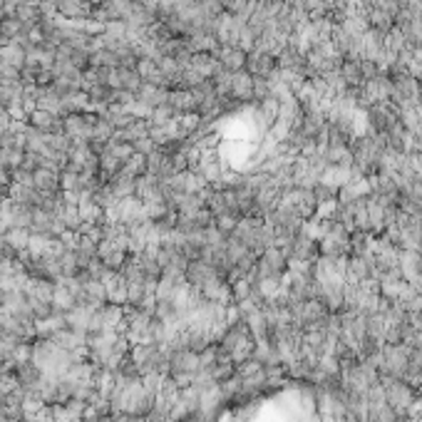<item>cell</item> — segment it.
<instances>
[{
	"instance_id": "35",
	"label": "cell",
	"mask_w": 422,
	"mask_h": 422,
	"mask_svg": "<svg viewBox=\"0 0 422 422\" xmlns=\"http://www.w3.org/2000/svg\"><path fill=\"white\" fill-rule=\"evenodd\" d=\"M122 3H134V0H122Z\"/></svg>"
},
{
	"instance_id": "4",
	"label": "cell",
	"mask_w": 422,
	"mask_h": 422,
	"mask_svg": "<svg viewBox=\"0 0 422 422\" xmlns=\"http://www.w3.org/2000/svg\"><path fill=\"white\" fill-rule=\"evenodd\" d=\"M95 122H97V114H92V112L67 114V117L62 119L67 137H70L72 142H85V144H92V137H95Z\"/></svg>"
},
{
	"instance_id": "10",
	"label": "cell",
	"mask_w": 422,
	"mask_h": 422,
	"mask_svg": "<svg viewBox=\"0 0 422 422\" xmlns=\"http://www.w3.org/2000/svg\"><path fill=\"white\" fill-rule=\"evenodd\" d=\"M58 15L65 20H87L92 18V3L89 0H55Z\"/></svg>"
},
{
	"instance_id": "21",
	"label": "cell",
	"mask_w": 422,
	"mask_h": 422,
	"mask_svg": "<svg viewBox=\"0 0 422 422\" xmlns=\"http://www.w3.org/2000/svg\"><path fill=\"white\" fill-rule=\"evenodd\" d=\"M134 182H137V179L130 177V174L117 172V174H114V177L107 182V189L112 191V197L117 199V202H122V199L134 197Z\"/></svg>"
},
{
	"instance_id": "11",
	"label": "cell",
	"mask_w": 422,
	"mask_h": 422,
	"mask_svg": "<svg viewBox=\"0 0 422 422\" xmlns=\"http://www.w3.org/2000/svg\"><path fill=\"white\" fill-rule=\"evenodd\" d=\"M28 125L35 127L40 132H48V134H58V132H65V125H62V117L53 112H45V109H33L28 114Z\"/></svg>"
},
{
	"instance_id": "12",
	"label": "cell",
	"mask_w": 422,
	"mask_h": 422,
	"mask_svg": "<svg viewBox=\"0 0 422 422\" xmlns=\"http://www.w3.org/2000/svg\"><path fill=\"white\" fill-rule=\"evenodd\" d=\"M147 172L155 174L159 179H167L174 174V167H172V155H169L167 147H157L152 155L147 157Z\"/></svg>"
},
{
	"instance_id": "32",
	"label": "cell",
	"mask_w": 422,
	"mask_h": 422,
	"mask_svg": "<svg viewBox=\"0 0 422 422\" xmlns=\"http://www.w3.org/2000/svg\"><path fill=\"white\" fill-rule=\"evenodd\" d=\"M403 197H407L410 202H415L422 206V179H415V182H410V184H405Z\"/></svg>"
},
{
	"instance_id": "20",
	"label": "cell",
	"mask_w": 422,
	"mask_h": 422,
	"mask_svg": "<svg viewBox=\"0 0 422 422\" xmlns=\"http://www.w3.org/2000/svg\"><path fill=\"white\" fill-rule=\"evenodd\" d=\"M149 137V122L147 119H132L130 125L122 127V130H114V139L119 142H127V144H134L139 139Z\"/></svg>"
},
{
	"instance_id": "22",
	"label": "cell",
	"mask_w": 422,
	"mask_h": 422,
	"mask_svg": "<svg viewBox=\"0 0 422 422\" xmlns=\"http://www.w3.org/2000/svg\"><path fill=\"white\" fill-rule=\"evenodd\" d=\"M134 70L139 72V78H142V82H152V85H161V87H169L167 80H164V75H161L159 70V62L152 58H139L137 67Z\"/></svg>"
},
{
	"instance_id": "24",
	"label": "cell",
	"mask_w": 422,
	"mask_h": 422,
	"mask_svg": "<svg viewBox=\"0 0 422 422\" xmlns=\"http://www.w3.org/2000/svg\"><path fill=\"white\" fill-rule=\"evenodd\" d=\"M102 117L107 119V122L114 127V130H122V127L130 125L132 119H137L134 114H132V107H130V105H117V102H112V105L107 107V112L102 114Z\"/></svg>"
},
{
	"instance_id": "16",
	"label": "cell",
	"mask_w": 422,
	"mask_h": 422,
	"mask_svg": "<svg viewBox=\"0 0 422 422\" xmlns=\"http://www.w3.org/2000/svg\"><path fill=\"white\" fill-rule=\"evenodd\" d=\"M0 65L20 72L28 65V50H25L20 42H8V45L0 48Z\"/></svg>"
},
{
	"instance_id": "7",
	"label": "cell",
	"mask_w": 422,
	"mask_h": 422,
	"mask_svg": "<svg viewBox=\"0 0 422 422\" xmlns=\"http://www.w3.org/2000/svg\"><path fill=\"white\" fill-rule=\"evenodd\" d=\"M288 266V256L279 249V246H268L263 254H258V261H256V268L258 274L263 276H281V271Z\"/></svg>"
},
{
	"instance_id": "30",
	"label": "cell",
	"mask_w": 422,
	"mask_h": 422,
	"mask_svg": "<svg viewBox=\"0 0 422 422\" xmlns=\"http://www.w3.org/2000/svg\"><path fill=\"white\" fill-rule=\"evenodd\" d=\"M25 152L23 149H0V164L10 172H15L18 167H23Z\"/></svg>"
},
{
	"instance_id": "9",
	"label": "cell",
	"mask_w": 422,
	"mask_h": 422,
	"mask_svg": "<svg viewBox=\"0 0 422 422\" xmlns=\"http://www.w3.org/2000/svg\"><path fill=\"white\" fill-rule=\"evenodd\" d=\"M318 238L308 236V234H296V238H293L291 244V251H288V258H293V261H308L313 263V258L318 256Z\"/></svg>"
},
{
	"instance_id": "27",
	"label": "cell",
	"mask_w": 422,
	"mask_h": 422,
	"mask_svg": "<svg viewBox=\"0 0 422 422\" xmlns=\"http://www.w3.org/2000/svg\"><path fill=\"white\" fill-rule=\"evenodd\" d=\"M398 266L403 268L405 274L417 276L422 271V251H417V249H400Z\"/></svg>"
},
{
	"instance_id": "2",
	"label": "cell",
	"mask_w": 422,
	"mask_h": 422,
	"mask_svg": "<svg viewBox=\"0 0 422 422\" xmlns=\"http://www.w3.org/2000/svg\"><path fill=\"white\" fill-rule=\"evenodd\" d=\"M283 206H288L291 211H296L298 216H304L306 221L313 219L315 216V197H313V189H306V186H291V189H283L281 194V202Z\"/></svg>"
},
{
	"instance_id": "14",
	"label": "cell",
	"mask_w": 422,
	"mask_h": 422,
	"mask_svg": "<svg viewBox=\"0 0 422 422\" xmlns=\"http://www.w3.org/2000/svg\"><path fill=\"white\" fill-rule=\"evenodd\" d=\"M167 105L177 114L197 112V107H199V102H197V97H194V92H191V89H182V87H172V89H169Z\"/></svg>"
},
{
	"instance_id": "1",
	"label": "cell",
	"mask_w": 422,
	"mask_h": 422,
	"mask_svg": "<svg viewBox=\"0 0 422 422\" xmlns=\"http://www.w3.org/2000/svg\"><path fill=\"white\" fill-rule=\"evenodd\" d=\"M351 155L353 164L360 167V172L365 177H373L380 169V157H383V144L378 139V134H363V137H355L351 144Z\"/></svg>"
},
{
	"instance_id": "15",
	"label": "cell",
	"mask_w": 422,
	"mask_h": 422,
	"mask_svg": "<svg viewBox=\"0 0 422 422\" xmlns=\"http://www.w3.org/2000/svg\"><path fill=\"white\" fill-rule=\"evenodd\" d=\"M231 97L241 105L254 100V75L246 70H238L231 75Z\"/></svg>"
},
{
	"instance_id": "33",
	"label": "cell",
	"mask_w": 422,
	"mask_h": 422,
	"mask_svg": "<svg viewBox=\"0 0 422 422\" xmlns=\"http://www.w3.org/2000/svg\"><path fill=\"white\" fill-rule=\"evenodd\" d=\"M132 147H134V152H137V155L149 157V155H152V152L157 149V144L152 142V137H144V139H139V142L132 144Z\"/></svg>"
},
{
	"instance_id": "23",
	"label": "cell",
	"mask_w": 422,
	"mask_h": 422,
	"mask_svg": "<svg viewBox=\"0 0 422 422\" xmlns=\"http://www.w3.org/2000/svg\"><path fill=\"white\" fill-rule=\"evenodd\" d=\"M28 244H30L28 229H6V231H3V246H6V251L10 256L25 251L28 249Z\"/></svg>"
},
{
	"instance_id": "28",
	"label": "cell",
	"mask_w": 422,
	"mask_h": 422,
	"mask_svg": "<svg viewBox=\"0 0 422 422\" xmlns=\"http://www.w3.org/2000/svg\"><path fill=\"white\" fill-rule=\"evenodd\" d=\"M25 28H28V25H25L20 18H15V15H6V18L0 20V35L10 42L18 40V37L25 33Z\"/></svg>"
},
{
	"instance_id": "6",
	"label": "cell",
	"mask_w": 422,
	"mask_h": 422,
	"mask_svg": "<svg viewBox=\"0 0 422 422\" xmlns=\"http://www.w3.org/2000/svg\"><path fill=\"white\" fill-rule=\"evenodd\" d=\"M134 197L142 204H159L164 202V189H161V179L155 174L144 172L142 177H137L134 182Z\"/></svg>"
},
{
	"instance_id": "3",
	"label": "cell",
	"mask_w": 422,
	"mask_h": 422,
	"mask_svg": "<svg viewBox=\"0 0 422 422\" xmlns=\"http://www.w3.org/2000/svg\"><path fill=\"white\" fill-rule=\"evenodd\" d=\"M28 231L33 236H48V238H58L62 236V224L58 219V211L55 209H45V206H37L33 209V219H30Z\"/></svg>"
},
{
	"instance_id": "34",
	"label": "cell",
	"mask_w": 422,
	"mask_h": 422,
	"mask_svg": "<svg viewBox=\"0 0 422 422\" xmlns=\"http://www.w3.org/2000/svg\"><path fill=\"white\" fill-rule=\"evenodd\" d=\"M6 18V6H3V0H0V20Z\"/></svg>"
},
{
	"instance_id": "19",
	"label": "cell",
	"mask_w": 422,
	"mask_h": 422,
	"mask_svg": "<svg viewBox=\"0 0 422 422\" xmlns=\"http://www.w3.org/2000/svg\"><path fill=\"white\" fill-rule=\"evenodd\" d=\"M189 67L194 72H199V78L202 80H214L216 72L221 70V62L216 60V55H209V53H197L191 58Z\"/></svg>"
},
{
	"instance_id": "5",
	"label": "cell",
	"mask_w": 422,
	"mask_h": 422,
	"mask_svg": "<svg viewBox=\"0 0 422 422\" xmlns=\"http://www.w3.org/2000/svg\"><path fill=\"white\" fill-rule=\"evenodd\" d=\"M30 219H33V209L23 206L18 202H10L6 197V202L0 204V229H28Z\"/></svg>"
},
{
	"instance_id": "29",
	"label": "cell",
	"mask_w": 422,
	"mask_h": 422,
	"mask_svg": "<svg viewBox=\"0 0 422 422\" xmlns=\"http://www.w3.org/2000/svg\"><path fill=\"white\" fill-rule=\"evenodd\" d=\"M383 45H385L387 53L400 55L405 48H407V37H405V33L400 28H393L390 33H385V40H383Z\"/></svg>"
},
{
	"instance_id": "18",
	"label": "cell",
	"mask_w": 422,
	"mask_h": 422,
	"mask_svg": "<svg viewBox=\"0 0 422 422\" xmlns=\"http://www.w3.org/2000/svg\"><path fill=\"white\" fill-rule=\"evenodd\" d=\"M169 97V87H161V85H152V82H142V87L137 89V102L147 105V107H161L167 105Z\"/></svg>"
},
{
	"instance_id": "25",
	"label": "cell",
	"mask_w": 422,
	"mask_h": 422,
	"mask_svg": "<svg viewBox=\"0 0 422 422\" xmlns=\"http://www.w3.org/2000/svg\"><path fill=\"white\" fill-rule=\"evenodd\" d=\"M340 78L345 80L348 87H363V67H360V60H343L340 65Z\"/></svg>"
},
{
	"instance_id": "8",
	"label": "cell",
	"mask_w": 422,
	"mask_h": 422,
	"mask_svg": "<svg viewBox=\"0 0 422 422\" xmlns=\"http://www.w3.org/2000/svg\"><path fill=\"white\" fill-rule=\"evenodd\" d=\"M276 58L268 53H261V50H251L246 53V72H251L254 78H261V80H268L271 75L276 72Z\"/></svg>"
},
{
	"instance_id": "31",
	"label": "cell",
	"mask_w": 422,
	"mask_h": 422,
	"mask_svg": "<svg viewBox=\"0 0 422 422\" xmlns=\"http://www.w3.org/2000/svg\"><path fill=\"white\" fill-rule=\"evenodd\" d=\"M238 219H241V216H238V214H221V216H216V219H214V226H216V229H219L221 234H226V236H231V231H234V229H236Z\"/></svg>"
},
{
	"instance_id": "13",
	"label": "cell",
	"mask_w": 422,
	"mask_h": 422,
	"mask_svg": "<svg viewBox=\"0 0 422 422\" xmlns=\"http://www.w3.org/2000/svg\"><path fill=\"white\" fill-rule=\"evenodd\" d=\"M60 169H50V167H40L33 174V182H35V189L40 191L42 197H53V194H60Z\"/></svg>"
},
{
	"instance_id": "17",
	"label": "cell",
	"mask_w": 422,
	"mask_h": 422,
	"mask_svg": "<svg viewBox=\"0 0 422 422\" xmlns=\"http://www.w3.org/2000/svg\"><path fill=\"white\" fill-rule=\"evenodd\" d=\"M216 60L221 62V67L229 72H238L246 67V53L238 45H224L216 50Z\"/></svg>"
},
{
	"instance_id": "26",
	"label": "cell",
	"mask_w": 422,
	"mask_h": 422,
	"mask_svg": "<svg viewBox=\"0 0 422 422\" xmlns=\"http://www.w3.org/2000/svg\"><path fill=\"white\" fill-rule=\"evenodd\" d=\"M365 18H368L370 28L380 30V33H390L395 28V18L390 12H385L383 8H368L365 10Z\"/></svg>"
}]
</instances>
